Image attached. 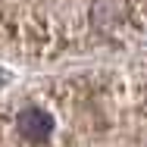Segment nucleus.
Instances as JSON below:
<instances>
[{"label":"nucleus","instance_id":"f257e3e1","mask_svg":"<svg viewBox=\"0 0 147 147\" xmlns=\"http://www.w3.org/2000/svg\"><path fill=\"white\" fill-rule=\"evenodd\" d=\"M16 128H19L22 138H28V141H47V138L53 135V116H50L47 110H41V107H28V110L19 113Z\"/></svg>","mask_w":147,"mask_h":147}]
</instances>
